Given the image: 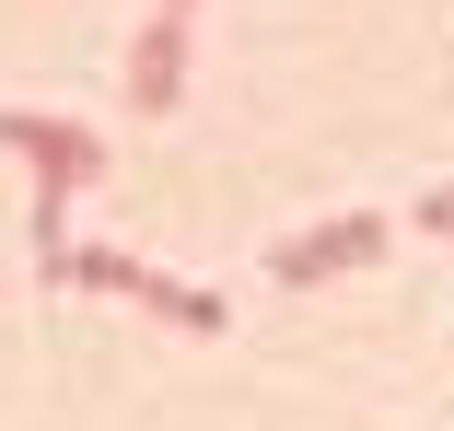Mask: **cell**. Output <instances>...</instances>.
Here are the masks:
<instances>
[{"instance_id":"obj_1","label":"cell","mask_w":454,"mask_h":431,"mask_svg":"<svg viewBox=\"0 0 454 431\" xmlns=\"http://www.w3.org/2000/svg\"><path fill=\"white\" fill-rule=\"evenodd\" d=\"M373 245H385V222H373V210H349V222H315V233H292L280 256H268V269H280V280H326V269H361Z\"/></svg>"},{"instance_id":"obj_2","label":"cell","mask_w":454,"mask_h":431,"mask_svg":"<svg viewBox=\"0 0 454 431\" xmlns=\"http://www.w3.org/2000/svg\"><path fill=\"white\" fill-rule=\"evenodd\" d=\"M175 59H187V24L163 12V24H152V35L129 47V94H140V117H163V106H175V82H187Z\"/></svg>"},{"instance_id":"obj_4","label":"cell","mask_w":454,"mask_h":431,"mask_svg":"<svg viewBox=\"0 0 454 431\" xmlns=\"http://www.w3.org/2000/svg\"><path fill=\"white\" fill-rule=\"evenodd\" d=\"M163 12H175V24H187V0H163Z\"/></svg>"},{"instance_id":"obj_3","label":"cell","mask_w":454,"mask_h":431,"mask_svg":"<svg viewBox=\"0 0 454 431\" xmlns=\"http://www.w3.org/2000/svg\"><path fill=\"white\" fill-rule=\"evenodd\" d=\"M419 222H431V233H454V187H442V199H431V210H419Z\"/></svg>"}]
</instances>
